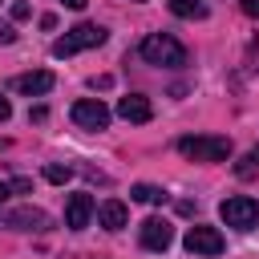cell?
<instances>
[{
	"label": "cell",
	"instance_id": "obj_1",
	"mask_svg": "<svg viewBox=\"0 0 259 259\" xmlns=\"http://www.w3.org/2000/svg\"><path fill=\"white\" fill-rule=\"evenodd\" d=\"M138 53L146 57V65H166V69L186 65V49H182V40H174L170 32H150Z\"/></svg>",
	"mask_w": 259,
	"mask_h": 259
},
{
	"label": "cell",
	"instance_id": "obj_2",
	"mask_svg": "<svg viewBox=\"0 0 259 259\" xmlns=\"http://www.w3.org/2000/svg\"><path fill=\"white\" fill-rule=\"evenodd\" d=\"M178 150H182L190 162H227V158H231V138L194 134V138H178Z\"/></svg>",
	"mask_w": 259,
	"mask_h": 259
},
{
	"label": "cell",
	"instance_id": "obj_3",
	"mask_svg": "<svg viewBox=\"0 0 259 259\" xmlns=\"http://www.w3.org/2000/svg\"><path fill=\"white\" fill-rule=\"evenodd\" d=\"M105 28L101 24H77V28H69L57 45H53V57H73V53H81V49H97V45H105Z\"/></svg>",
	"mask_w": 259,
	"mask_h": 259
},
{
	"label": "cell",
	"instance_id": "obj_4",
	"mask_svg": "<svg viewBox=\"0 0 259 259\" xmlns=\"http://www.w3.org/2000/svg\"><path fill=\"white\" fill-rule=\"evenodd\" d=\"M219 214H223L227 227H235V231H251V227L259 223V202L247 198V194H235V198H223Z\"/></svg>",
	"mask_w": 259,
	"mask_h": 259
},
{
	"label": "cell",
	"instance_id": "obj_5",
	"mask_svg": "<svg viewBox=\"0 0 259 259\" xmlns=\"http://www.w3.org/2000/svg\"><path fill=\"white\" fill-rule=\"evenodd\" d=\"M0 227L4 231H45L49 214L40 206H12V210H0Z\"/></svg>",
	"mask_w": 259,
	"mask_h": 259
},
{
	"label": "cell",
	"instance_id": "obj_6",
	"mask_svg": "<svg viewBox=\"0 0 259 259\" xmlns=\"http://www.w3.org/2000/svg\"><path fill=\"white\" fill-rule=\"evenodd\" d=\"M182 243H186V251H190V255H223V247H227V243H223V235H219L214 227H190Z\"/></svg>",
	"mask_w": 259,
	"mask_h": 259
},
{
	"label": "cell",
	"instance_id": "obj_7",
	"mask_svg": "<svg viewBox=\"0 0 259 259\" xmlns=\"http://www.w3.org/2000/svg\"><path fill=\"white\" fill-rule=\"evenodd\" d=\"M73 121H77L81 130H105V125H109V109H105L97 97H81V101L73 105Z\"/></svg>",
	"mask_w": 259,
	"mask_h": 259
},
{
	"label": "cell",
	"instance_id": "obj_8",
	"mask_svg": "<svg viewBox=\"0 0 259 259\" xmlns=\"http://www.w3.org/2000/svg\"><path fill=\"white\" fill-rule=\"evenodd\" d=\"M93 210H97V202H93V194H69V202H65V227H73V231H85L89 227V219H93Z\"/></svg>",
	"mask_w": 259,
	"mask_h": 259
},
{
	"label": "cell",
	"instance_id": "obj_9",
	"mask_svg": "<svg viewBox=\"0 0 259 259\" xmlns=\"http://www.w3.org/2000/svg\"><path fill=\"white\" fill-rule=\"evenodd\" d=\"M174 243V227H170V219H146L142 223V247L146 251H166Z\"/></svg>",
	"mask_w": 259,
	"mask_h": 259
},
{
	"label": "cell",
	"instance_id": "obj_10",
	"mask_svg": "<svg viewBox=\"0 0 259 259\" xmlns=\"http://www.w3.org/2000/svg\"><path fill=\"white\" fill-rule=\"evenodd\" d=\"M117 117H125V121H150L154 117V105H150V97L130 93V97L117 101Z\"/></svg>",
	"mask_w": 259,
	"mask_h": 259
},
{
	"label": "cell",
	"instance_id": "obj_11",
	"mask_svg": "<svg viewBox=\"0 0 259 259\" xmlns=\"http://www.w3.org/2000/svg\"><path fill=\"white\" fill-rule=\"evenodd\" d=\"M16 89H20L24 97H40V93H49V89H53V73H49V69L24 73V77H16Z\"/></svg>",
	"mask_w": 259,
	"mask_h": 259
},
{
	"label": "cell",
	"instance_id": "obj_12",
	"mask_svg": "<svg viewBox=\"0 0 259 259\" xmlns=\"http://www.w3.org/2000/svg\"><path fill=\"white\" fill-rule=\"evenodd\" d=\"M97 219H101V227H105V231H121V227H125V219H130V210H125V202L105 198V202L97 206Z\"/></svg>",
	"mask_w": 259,
	"mask_h": 259
},
{
	"label": "cell",
	"instance_id": "obj_13",
	"mask_svg": "<svg viewBox=\"0 0 259 259\" xmlns=\"http://www.w3.org/2000/svg\"><path fill=\"white\" fill-rule=\"evenodd\" d=\"M130 198H134V202H150V206H158V202H166V190H162V186H150V182H138V186L130 190Z\"/></svg>",
	"mask_w": 259,
	"mask_h": 259
},
{
	"label": "cell",
	"instance_id": "obj_14",
	"mask_svg": "<svg viewBox=\"0 0 259 259\" xmlns=\"http://www.w3.org/2000/svg\"><path fill=\"white\" fill-rule=\"evenodd\" d=\"M170 12L174 16H186V20H202L206 16V4L202 0H170Z\"/></svg>",
	"mask_w": 259,
	"mask_h": 259
},
{
	"label": "cell",
	"instance_id": "obj_15",
	"mask_svg": "<svg viewBox=\"0 0 259 259\" xmlns=\"http://www.w3.org/2000/svg\"><path fill=\"white\" fill-rule=\"evenodd\" d=\"M45 178H49L53 186H65V182L73 178V170H69V166H61V162H49V166H45Z\"/></svg>",
	"mask_w": 259,
	"mask_h": 259
},
{
	"label": "cell",
	"instance_id": "obj_16",
	"mask_svg": "<svg viewBox=\"0 0 259 259\" xmlns=\"http://www.w3.org/2000/svg\"><path fill=\"white\" fill-rule=\"evenodd\" d=\"M8 12H12V20H28V12H32V8H28L24 0H12V8H8Z\"/></svg>",
	"mask_w": 259,
	"mask_h": 259
},
{
	"label": "cell",
	"instance_id": "obj_17",
	"mask_svg": "<svg viewBox=\"0 0 259 259\" xmlns=\"http://www.w3.org/2000/svg\"><path fill=\"white\" fill-rule=\"evenodd\" d=\"M8 186H12V190H16V194H28V190H32V182H28V178H12V182H8Z\"/></svg>",
	"mask_w": 259,
	"mask_h": 259
},
{
	"label": "cell",
	"instance_id": "obj_18",
	"mask_svg": "<svg viewBox=\"0 0 259 259\" xmlns=\"http://www.w3.org/2000/svg\"><path fill=\"white\" fill-rule=\"evenodd\" d=\"M16 40V32H12V24H0V45H12Z\"/></svg>",
	"mask_w": 259,
	"mask_h": 259
},
{
	"label": "cell",
	"instance_id": "obj_19",
	"mask_svg": "<svg viewBox=\"0 0 259 259\" xmlns=\"http://www.w3.org/2000/svg\"><path fill=\"white\" fill-rule=\"evenodd\" d=\"M239 4H243V12H247V16H259V0H239Z\"/></svg>",
	"mask_w": 259,
	"mask_h": 259
},
{
	"label": "cell",
	"instance_id": "obj_20",
	"mask_svg": "<svg viewBox=\"0 0 259 259\" xmlns=\"http://www.w3.org/2000/svg\"><path fill=\"white\" fill-rule=\"evenodd\" d=\"M8 113H12V105H8V97L0 93V121H8Z\"/></svg>",
	"mask_w": 259,
	"mask_h": 259
},
{
	"label": "cell",
	"instance_id": "obj_21",
	"mask_svg": "<svg viewBox=\"0 0 259 259\" xmlns=\"http://www.w3.org/2000/svg\"><path fill=\"white\" fill-rule=\"evenodd\" d=\"M61 4H65V8H73V12H81V8L89 4V0H61Z\"/></svg>",
	"mask_w": 259,
	"mask_h": 259
},
{
	"label": "cell",
	"instance_id": "obj_22",
	"mask_svg": "<svg viewBox=\"0 0 259 259\" xmlns=\"http://www.w3.org/2000/svg\"><path fill=\"white\" fill-rule=\"evenodd\" d=\"M8 190H12V186H8V182H0V202L8 198Z\"/></svg>",
	"mask_w": 259,
	"mask_h": 259
},
{
	"label": "cell",
	"instance_id": "obj_23",
	"mask_svg": "<svg viewBox=\"0 0 259 259\" xmlns=\"http://www.w3.org/2000/svg\"><path fill=\"white\" fill-rule=\"evenodd\" d=\"M247 162H259V146H255V150H251V158H247Z\"/></svg>",
	"mask_w": 259,
	"mask_h": 259
},
{
	"label": "cell",
	"instance_id": "obj_24",
	"mask_svg": "<svg viewBox=\"0 0 259 259\" xmlns=\"http://www.w3.org/2000/svg\"><path fill=\"white\" fill-rule=\"evenodd\" d=\"M4 146H8V142H0V150H4Z\"/></svg>",
	"mask_w": 259,
	"mask_h": 259
}]
</instances>
